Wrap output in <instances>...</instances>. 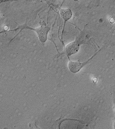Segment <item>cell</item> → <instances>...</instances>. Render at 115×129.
Here are the masks:
<instances>
[{
  "label": "cell",
  "mask_w": 115,
  "mask_h": 129,
  "mask_svg": "<svg viewBox=\"0 0 115 129\" xmlns=\"http://www.w3.org/2000/svg\"><path fill=\"white\" fill-rule=\"evenodd\" d=\"M24 28H28L30 29L33 30V31H35L38 36L40 40L42 42H44L46 41L47 39L48 32L49 30V27L45 26L44 25H42L41 26H40L38 28H31L28 26H25L24 27Z\"/></svg>",
  "instance_id": "cell-1"
},
{
  "label": "cell",
  "mask_w": 115,
  "mask_h": 129,
  "mask_svg": "<svg viewBox=\"0 0 115 129\" xmlns=\"http://www.w3.org/2000/svg\"><path fill=\"white\" fill-rule=\"evenodd\" d=\"M79 49V44L77 42H72L68 44L66 47V51L68 55L70 56L75 54Z\"/></svg>",
  "instance_id": "cell-2"
},
{
  "label": "cell",
  "mask_w": 115,
  "mask_h": 129,
  "mask_svg": "<svg viewBox=\"0 0 115 129\" xmlns=\"http://www.w3.org/2000/svg\"><path fill=\"white\" fill-rule=\"evenodd\" d=\"M85 64L79 62H70L68 63V68L71 72L75 73L78 72Z\"/></svg>",
  "instance_id": "cell-3"
},
{
  "label": "cell",
  "mask_w": 115,
  "mask_h": 129,
  "mask_svg": "<svg viewBox=\"0 0 115 129\" xmlns=\"http://www.w3.org/2000/svg\"><path fill=\"white\" fill-rule=\"evenodd\" d=\"M60 13L65 22L71 19L72 15L71 10L69 9H60Z\"/></svg>",
  "instance_id": "cell-4"
},
{
  "label": "cell",
  "mask_w": 115,
  "mask_h": 129,
  "mask_svg": "<svg viewBox=\"0 0 115 129\" xmlns=\"http://www.w3.org/2000/svg\"><path fill=\"white\" fill-rule=\"evenodd\" d=\"M115 19H114L113 18H111L110 19H109V22H110L111 23H113L114 22H115Z\"/></svg>",
  "instance_id": "cell-5"
}]
</instances>
